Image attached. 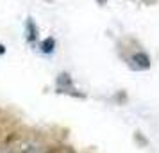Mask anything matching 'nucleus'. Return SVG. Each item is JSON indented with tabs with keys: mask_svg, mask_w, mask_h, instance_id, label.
<instances>
[{
	"mask_svg": "<svg viewBox=\"0 0 159 153\" xmlns=\"http://www.w3.org/2000/svg\"><path fill=\"white\" fill-rule=\"evenodd\" d=\"M98 2H100V4H106V2H107V0H98Z\"/></svg>",
	"mask_w": 159,
	"mask_h": 153,
	"instance_id": "obj_5",
	"label": "nucleus"
},
{
	"mask_svg": "<svg viewBox=\"0 0 159 153\" xmlns=\"http://www.w3.org/2000/svg\"><path fill=\"white\" fill-rule=\"evenodd\" d=\"M4 52H6L4 50V46H0V53H4Z\"/></svg>",
	"mask_w": 159,
	"mask_h": 153,
	"instance_id": "obj_4",
	"label": "nucleus"
},
{
	"mask_svg": "<svg viewBox=\"0 0 159 153\" xmlns=\"http://www.w3.org/2000/svg\"><path fill=\"white\" fill-rule=\"evenodd\" d=\"M130 66L134 70H148L150 66V57L145 53V52H138L130 57Z\"/></svg>",
	"mask_w": 159,
	"mask_h": 153,
	"instance_id": "obj_1",
	"label": "nucleus"
},
{
	"mask_svg": "<svg viewBox=\"0 0 159 153\" xmlns=\"http://www.w3.org/2000/svg\"><path fill=\"white\" fill-rule=\"evenodd\" d=\"M54 48H56V41H54L52 37H47L43 43H41V52H45V53L54 52Z\"/></svg>",
	"mask_w": 159,
	"mask_h": 153,
	"instance_id": "obj_2",
	"label": "nucleus"
},
{
	"mask_svg": "<svg viewBox=\"0 0 159 153\" xmlns=\"http://www.w3.org/2000/svg\"><path fill=\"white\" fill-rule=\"evenodd\" d=\"M27 32H29V41H34V39H36V25H34V22H32V20H29V22H27Z\"/></svg>",
	"mask_w": 159,
	"mask_h": 153,
	"instance_id": "obj_3",
	"label": "nucleus"
}]
</instances>
